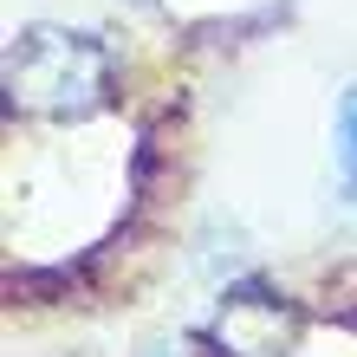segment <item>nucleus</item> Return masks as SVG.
Wrapping results in <instances>:
<instances>
[{
	"instance_id": "f03ea898",
	"label": "nucleus",
	"mask_w": 357,
	"mask_h": 357,
	"mask_svg": "<svg viewBox=\"0 0 357 357\" xmlns=\"http://www.w3.org/2000/svg\"><path fill=\"white\" fill-rule=\"evenodd\" d=\"M221 344L234 357H273L286 344V305L273 299V292H260V286L234 292V299L221 305Z\"/></svg>"
},
{
	"instance_id": "7ed1b4c3",
	"label": "nucleus",
	"mask_w": 357,
	"mask_h": 357,
	"mask_svg": "<svg viewBox=\"0 0 357 357\" xmlns=\"http://www.w3.org/2000/svg\"><path fill=\"white\" fill-rule=\"evenodd\" d=\"M338 182L344 202H357V85L338 98Z\"/></svg>"
},
{
	"instance_id": "f257e3e1",
	"label": "nucleus",
	"mask_w": 357,
	"mask_h": 357,
	"mask_svg": "<svg viewBox=\"0 0 357 357\" xmlns=\"http://www.w3.org/2000/svg\"><path fill=\"white\" fill-rule=\"evenodd\" d=\"M7 91H13V104H26V111L85 117L91 104H104V91H111V52H104L91 33L39 26V33H26L13 46Z\"/></svg>"
}]
</instances>
